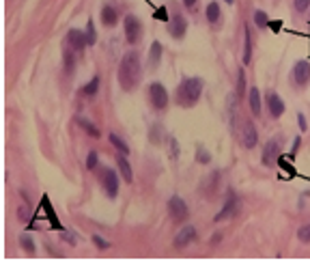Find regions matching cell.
Segmentation results:
<instances>
[{
    "label": "cell",
    "instance_id": "obj_1",
    "mask_svg": "<svg viewBox=\"0 0 310 263\" xmlns=\"http://www.w3.org/2000/svg\"><path fill=\"white\" fill-rule=\"evenodd\" d=\"M140 78H142L140 59H138L136 52H127L123 56L121 65H118V84L125 91H132L140 84Z\"/></svg>",
    "mask_w": 310,
    "mask_h": 263
},
{
    "label": "cell",
    "instance_id": "obj_2",
    "mask_svg": "<svg viewBox=\"0 0 310 263\" xmlns=\"http://www.w3.org/2000/svg\"><path fill=\"white\" fill-rule=\"evenodd\" d=\"M203 86H205L203 78H185L183 82H181L179 91H177V100H179V104H181V106H185V108L194 106L196 101L200 100V93H203Z\"/></svg>",
    "mask_w": 310,
    "mask_h": 263
},
{
    "label": "cell",
    "instance_id": "obj_3",
    "mask_svg": "<svg viewBox=\"0 0 310 263\" xmlns=\"http://www.w3.org/2000/svg\"><path fill=\"white\" fill-rule=\"evenodd\" d=\"M123 28H125V37L132 45H136L142 37V24L136 15H127L125 22H123Z\"/></svg>",
    "mask_w": 310,
    "mask_h": 263
},
{
    "label": "cell",
    "instance_id": "obj_4",
    "mask_svg": "<svg viewBox=\"0 0 310 263\" xmlns=\"http://www.w3.org/2000/svg\"><path fill=\"white\" fill-rule=\"evenodd\" d=\"M168 214L174 223H183L185 218L190 216V209H188V203H185L181 197H173L168 201Z\"/></svg>",
    "mask_w": 310,
    "mask_h": 263
},
{
    "label": "cell",
    "instance_id": "obj_5",
    "mask_svg": "<svg viewBox=\"0 0 310 263\" xmlns=\"http://www.w3.org/2000/svg\"><path fill=\"white\" fill-rule=\"evenodd\" d=\"M149 97H151V104L155 110H164V108L168 106V91L164 89V84H159V82H153V84L149 86Z\"/></svg>",
    "mask_w": 310,
    "mask_h": 263
},
{
    "label": "cell",
    "instance_id": "obj_6",
    "mask_svg": "<svg viewBox=\"0 0 310 263\" xmlns=\"http://www.w3.org/2000/svg\"><path fill=\"white\" fill-rule=\"evenodd\" d=\"M280 158V138H271L263 149V164L265 166H273Z\"/></svg>",
    "mask_w": 310,
    "mask_h": 263
},
{
    "label": "cell",
    "instance_id": "obj_7",
    "mask_svg": "<svg viewBox=\"0 0 310 263\" xmlns=\"http://www.w3.org/2000/svg\"><path fill=\"white\" fill-rule=\"evenodd\" d=\"M101 183H103V190H106V194L110 199H115L118 194V177H116V173L112 171V168H106V171H103Z\"/></svg>",
    "mask_w": 310,
    "mask_h": 263
},
{
    "label": "cell",
    "instance_id": "obj_8",
    "mask_svg": "<svg viewBox=\"0 0 310 263\" xmlns=\"http://www.w3.org/2000/svg\"><path fill=\"white\" fill-rule=\"evenodd\" d=\"M241 142H244L246 149H254L256 147L258 134H256V127L252 125V121H244V125H241Z\"/></svg>",
    "mask_w": 310,
    "mask_h": 263
},
{
    "label": "cell",
    "instance_id": "obj_9",
    "mask_svg": "<svg viewBox=\"0 0 310 263\" xmlns=\"http://www.w3.org/2000/svg\"><path fill=\"white\" fill-rule=\"evenodd\" d=\"M241 207V203L237 201V197L232 192H229V201L224 203V207H222V211L218 216H215V223H222V220H226V218H231V216H235L237 211H239Z\"/></svg>",
    "mask_w": 310,
    "mask_h": 263
},
{
    "label": "cell",
    "instance_id": "obj_10",
    "mask_svg": "<svg viewBox=\"0 0 310 263\" xmlns=\"http://www.w3.org/2000/svg\"><path fill=\"white\" fill-rule=\"evenodd\" d=\"M293 80H295V84L304 86L310 82V63L308 61H297L295 67H293Z\"/></svg>",
    "mask_w": 310,
    "mask_h": 263
},
{
    "label": "cell",
    "instance_id": "obj_11",
    "mask_svg": "<svg viewBox=\"0 0 310 263\" xmlns=\"http://www.w3.org/2000/svg\"><path fill=\"white\" fill-rule=\"evenodd\" d=\"M185 30H188V22H185V18L183 15H173V20H170V24H168V33L173 35L174 39H181L185 35Z\"/></svg>",
    "mask_w": 310,
    "mask_h": 263
},
{
    "label": "cell",
    "instance_id": "obj_12",
    "mask_svg": "<svg viewBox=\"0 0 310 263\" xmlns=\"http://www.w3.org/2000/svg\"><path fill=\"white\" fill-rule=\"evenodd\" d=\"M194 240H196V229L192 224H188L179 231L177 237H174V246H177V248H183V246H188L190 242H194Z\"/></svg>",
    "mask_w": 310,
    "mask_h": 263
},
{
    "label": "cell",
    "instance_id": "obj_13",
    "mask_svg": "<svg viewBox=\"0 0 310 263\" xmlns=\"http://www.w3.org/2000/svg\"><path fill=\"white\" fill-rule=\"evenodd\" d=\"M67 43H69V48H74V50L80 52V50L86 45V35L78 28H71L69 33H67Z\"/></svg>",
    "mask_w": 310,
    "mask_h": 263
},
{
    "label": "cell",
    "instance_id": "obj_14",
    "mask_svg": "<svg viewBox=\"0 0 310 263\" xmlns=\"http://www.w3.org/2000/svg\"><path fill=\"white\" fill-rule=\"evenodd\" d=\"M267 106H270V115L273 119L284 115V101L280 100V95H276V93H270V95H267Z\"/></svg>",
    "mask_w": 310,
    "mask_h": 263
},
{
    "label": "cell",
    "instance_id": "obj_15",
    "mask_svg": "<svg viewBox=\"0 0 310 263\" xmlns=\"http://www.w3.org/2000/svg\"><path fill=\"white\" fill-rule=\"evenodd\" d=\"M116 166H118V171H121V177L125 179L127 183H132L134 182V173H132V166H129L125 153H118V156H116Z\"/></svg>",
    "mask_w": 310,
    "mask_h": 263
},
{
    "label": "cell",
    "instance_id": "obj_16",
    "mask_svg": "<svg viewBox=\"0 0 310 263\" xmlns=\"http://www.w3.org/2000/svg\"><path fill=\"white\" fill-rule=\"evenodd\" d=\"M101 22L103 26H115V24L118 22V11L115 7H110V4H106V7H101Z\"/></svg>",
    "mask_w": 310,
    "mask_h": 263
},
{
    "label": "cell",
    "instance_id": "obj_17",
    "mask_svg": "<svg viewBox=\"0 0 310 263\" xmlns=\"http://www.w3.org/2000/svg\"><path fill=\"white\" fill-rule=\"evenodd\" d=\"M162 52H164V48H162V43L159 41H153L151 43V50H149V67H157L159 65V61H162Z\"/></svg>",
    "mask_w": 310,
    "mask_h": 263
},
{
    "label": "cell",
    "instance_id": "obj_18",
    "mask_svg": "<svg viewBox=\"0 0 310 263\" xmlns=\"http://www.w3.org/2000/svg\"><path fill=\"white\" fill-rule=\"evenodd\" d=\"M250 110L254 117H261V91L256 89H250Z\"/></svg>",
    "mask_w": 310,
    "mask_h": 263
},
{
    "label": "cell",
    "instance_id": "obj_19",
    "mask_svg": "<svg viewBox=\"0 0 310 263\" xmlns=\"http://www.w3.org/2000/svg\"><path fill=\"white\" fill-rule=\"evenodd\" d=\"M250 59H252V37H250V30L246 28V33H244V65L250 63Z\"/></svg>",
    "mask_w": 310,
    "mask_h": 263
},
{
    "label": "cell",
    "instance_id": "obj_20",
    "mask_svg": "<svg viewBox=\"0 0 310 263\" xmlns=\"http://www.w3.org/2000/svg\"><path fill=\"white\" fill-rule=\"evenodd\" d=\"M205 15H207V22H218V20H220V4L218 2H209V4H207Z\"/></svg>",
    "mask_w": 310,
    "mask_h": 263
},
{
    "label": "cell",
    "instance_id": "obj_21",
    "mask_svg": "<svg viewBox=\"0 0 310 263\" xmlns=\"http://www.w3.org/2000/svg\"><path fill=\"white\" fill-rule=\"evenodd\" d=\"M78 125H80L84 132H89L93 138H99V130H97V127L93 125V123L89 121V119H82V117H78Z\"/></svg>",
    "mask_w": 310,
    "mask_h": 263
},
{
    "label": "cell",
    "instance_id": "obj_22",
    "mask_svg": "<svg viewBox=\"0 0 310 263\" xmlns=\"http://www.w3.org/2000/svg\"><path fill=\"white\" fill-rule=\"evenodd\" d=\"M97 89H99V76H95L89 84H84V89H82V95L84 97H93L97 93Z\"/></svg>",
    "mask_w": 310,
    "mask_h": 263
},
{
    "label": "cell",
    "instance_id": "obj_23",
    "mask_svg": "<svg viewBox=\"0 0 310 263\" xmlns=\"http://www.w3.org/2000/svg\"><path fill=\"white\" fill-rule=\"evenodd\" d=\"M86 45H95L97 41V33H95V24H93V20H89L86 22Z\"/></svg>",
    "mask_w": 310,
    "mask_h": 263
},
{
    "label": "cell",
    "instance_id": "obj_24",
    "mask_svg": "<svg viewBox=\"0 0 310 263\" xmlns=\"http://www.w3.org/2000/svg\"><path fill=\"white\" fill-rule=\"evenodd\" d=\"M108 138H110V142H112V145H115V147H116L121 153H125V156L129 153V147H127V142L123 141V138H118L116 134H110V136H108Z\"/></svg>",
    "mask_w": 310,
    "mask_h": 263
},
{
    "label": "cell",
    "instance_id": "obj_25",
    "mask_svg": "<svg viewBox=\"0 0 310 263\" xmlns=\"http://www.w3.org/2000/svg\"><path fill=\"white\" fill-rule=\"evenodd\" d=\"M149 141H151L153 145H159V142H162V125L155 123V125L151 127V132H149Z\"/></svg>",
    "mask_w": 310,
    "mask_h": 263
},
{
    "label": "cell",
    "instance_id": "obj_26",
    "mask_svg": "<svg viewBox=\"0 0 310 263\" xmlns=\"http://www.w3.org/2000/svg\"><path fill=\"white\" fill-rule=\"evenodd\" d=\"M254 24H256L258 28L270 26V20H267V13H265V11H254Z\"/></svg>",
    "mask_w": 310,
    "mask_h": 263
},
{
    "label": "cell",
    "instance_id": "obj_27",
    "mask_svg": "<svg viewBox=\"0 0 310 263\" xmlns=\"http://www.w3.org/2000/svg\"><path fill=\"white\" fill-rule=\"evenodd\" d=\"M244 93H246V74L239 69V76H237V97H244Z\"/></svg>",
    "mask_w": 310,
    "mask_h": 263
},
{
    "label": "cell",
    "instance_id": "obj_28",
    "mask_svg": "<svg viewBox=\"0 0 310 263\" xmlns=\"http://www.w3.org/2000/svg\"><path fill=\"white\" fill-rule=\"evenodd\" d=\"M297 237H299V242H304V244H310V224H304L302 229L297 231Z\"/></svg>",
    "mask_w": 310,
    "mask_h": 263
},
{
    "label": "cell",
    "instance_id": "obj_29",
    "mask_svg": "<svg viewBox=\"0 0 310 263\" xmlns=\"http://www.w3.org/2000/svg\"><path fill=\"white\" fill-rule=\"evenodd\" d=\"M19 244H22V248H24L26 252H35V242L30 240L28 235H22V237H19Z\"/></svg>",
    "mask_w": 310,
    "mask_h": 263
},
{
    "label": "cell",
    "instance_id": "obj_30",
    "mask_svg": "<svg viewBox=\"0 0 310 263\" xmlns=\"http://www.w3.org/2000/svg\"><path fill=\"white\" fill-rule=\"evenodd\" d=\"M74 63H76L74 52H65V71L67 74H74Z\"/></svg>",
    "mask_w": 310,
    "mask_h": 263
},
{
    "label": "cell",
    "instance_id": "obj_31",
    "mask_svg": "<svg viewBox=\"0 0 310 263\" xmlns=\"http://www.w3.org/2000/svg\"><path fill=\"white\" fill-rule=\"evenodd\" d=\"M168 145H170V156H173V160H177L179 158V142H177V138L170 136L168 138Z\"/></svg>",
    "mask_w": 310,
    "mask_h": 263
},
{
    "label": "cell",
    "instance_id": "obj_32",
    "mask_svg": "<svg viewBox=\"0 0 310 263\" xmlns=\"http://www.w3.org/2000/svg\"><path fill=\"white\" fill-rule=\"evenodd\" d=\"M196 160H198L200 164H209V162H211V156L205 151L203 147H198V151H196Z\"/></svg>",
    "mask_w": 310,
    "mask_h": 263
},
{
    "label": "cell",
    "instance_id": "obj_33",
    "mask_svg": "<svg viewBox=\"0 0 310 263\" xmlns=\"http://www.w3.org/2000/svg\"><path fill=\"white\" fill-rule=\"evenodd\" d=\"M93 242H95V246L99 250H106V248H110V244H108L106 240H103V237H99V235H93Z\"/></svg>",
    "mask_w": 310,
    "mask_h": 263
},
{
    "label": "cell",
    "instance_id": "obj_34",
    "mask_svg": "<svg viewBox=\"0 0 310 263\" xmlns=\"http://www.w3.org/2000/svg\"><path fill=\"white\" fill-rule=\"evenodd\" d=\"M95 166H97V151H91L89 158H86V168H91V171H93Z\"/></svg>",
    "mask_w": 310,
    "mask_h": 263
},
{
    "label": "cell",
    "instance_id": "obj_35",
    "mask_svg": "<svg viewBox=\"0 0 310 263\" xmlns=\"http://www.w3.org/2000/svg\"><path fill=\"white\" fill-rule=\"evenodd\" d=\"M293 4H295V11L304 13V11H306V9L310 7V0H295V2H293Z\"/></svg>",
    "mask_w": 310,
    "mask_h": 263
},
{
    "label": "cell",
    "instance_id": "obj_36",
    "mask_svg": "<svg viewBox=\"0 0 310 263\" xmlns=\"http://www.w3.org/2000/svg\"><path fill=\"white\" fill-rule=\"evenodd\" d=\"M297 123H299V130H302V132L308 130V123H306V117H304V115H297Z\"/></svg>",
    "mask_w": 310,
    "mask_h": 263
},
{
    "label": "cell",
    "instance_id": "obj_37",
    "mask_svg": "<svg viewBox=\"0 0 310 263\" xmlns=\"http://www.w3.org/2000/svg\"><path fill=\"white\" fill-rule=\"evenodd\" d=\"M155 18H157V20H164V22H168V15H166V7L157 9V13H155Z\"/></svg>",
    "mask_w": 310,
    "mask_h": 263
},
{
    "label": "cell",
    "instance_id": "obj_38",
    "mask_svg": "<svg viewBox=\"0 0 310 263\" xmlns=\"http://www.w3.org/2000/svg\"><path fill=\"white\" fill-rule=\"evenodd\" d=\"M63 240H65V242H69V244H76L74 235H69V233H63Z\"/></svg>",
    "mask_w": 310,
    "mask_h": 263
},
{
    "label": "cell",
    "instance_id": "obj_39",
    "mask_svg": "<svg viewBox=\"0 0 310 263\" xmlns=\"http://www.w3.org/2000/svg\"><path fill=\"white\" fill-rule=\"evenodd\" d=\"M270 28H271V30H280L282 24H280V22H270Z\"/></svg>",
    "mask_w": 310,
    "mask_h": 263
},
{
    "label": "cell",
    "instance_id": "obj_40",
    "mask_svg": "<svg viewBox=\"0 0 310 263\" xmlns=\"http://www.w3.org/2000/svg\"><path fill=\"white\" fill-rule=\"evenodd\" d=\"M183 4H185V7H188V9H192L194 4H196V0H183Z\"/></svg>",
    "mask_w": 310,
    "mask_h": 263
},
{
    "label": "cell",
    "instance_id": "obj_41",
    "mask_svg": "<svg viewBox=\"0 0 310 263\" xmlns=\"http://www.w3.org/2000/svg\"><path fill=\"white\" fill-rule=\"evenodd\" d=\"M226 2H229V4H232V0H226Z\"/></svg>",
    "mask_w": 310,
    "mask_h": 263
}]
</instances>
